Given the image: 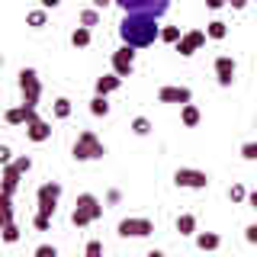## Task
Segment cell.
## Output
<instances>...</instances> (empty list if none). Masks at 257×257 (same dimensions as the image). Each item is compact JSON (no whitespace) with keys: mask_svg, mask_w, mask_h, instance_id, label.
<instances>
[{"mask_svg":"<svg viewBox=\"0 0 257 257\" xmlns=\"http://www.w3.org/2000/svg\"><path fill=\"white\" fill-rule=\"evenodd\" d=\"M119 39L122 45H132V48H148L161 39V26H158V16H148V13H125L119 20Z\"/></svg>","mask_w":257,"mask_h":257,"instance_id":"obj_1","label":"cell"},{"mask_svg":"<svg viewBox=\"0 0 257 257\" xmlns=\"http://www.w3.org/2000/svg\"><path fill=\"white\" fill-rule=\"evenodd\" d=\"M58 199H61V183H42L36 193V219H32V225H36V231H48L52 228V215L55 209H58Z\"/></svg>","mask_w":257,"mask_h":257,"instance_id":"obj_2","label":"cell"},{"mask_svg":"<svg viewBox=\"0 0 257 257\" xmlns=\"http://www.w3.org/2000/svg\"><path fill=\"white\" fill-rule=\"evenodd\" d=\"M100 215H103L100 199H96L93 193H80L77 203H74V212H71V222H74L77 228H87V225H93Z\"/></svg>","mask_w":257,"mask_h":257,"instance_id":"obj_3","label":"cell"},{"mask_svg":"<svg viewBox=\"0 0 257 257\" xmlns=\"http://www.w3.org/2000/svg\"><path fill=\"white\" fill-rule=\"evenodd\" d=\"M103 155H106V145L96 139V132H90V128L80 132L77 142H74V148H71V158H74V161H100Z\"/></svg>","mask_w":257,"mask_h":257,"instance_id":"obj_4","label":"cell"},{"mask_svg":"<svg viewBox=\"0 0 257 257\" xmlns=\"http://www.w3.org/2000/svg\"><path fill=\"white\" fill-rule=\"evenodd\" d=\"M20 93H23V106H39V96H42V80L32 68H23L20 71Z\"/></svg>","mask_w":257,"mask_h":257,"instance_id":"obj_5","label":"cell"},{"mask_svg":"<svg viewBox=\"0 0 257 257\" xmlns=\"http://www.w3.org/2000/svg\"><path fill=\"white\" fill-rule=\"evenodd\" d=\"M122 13H148V16H164L171 10V0H116Z\"/></svg>","mask_w":257,"mask_h":257,"instance_id":"obj_6","label":"cell"},{"mask_svg":"<svg viewBox=\"0 0 257 257\" xmlns=\"http://www.w3.org/2000/svg\"><path fill=\"white\" fill-rule=\"evenodd\" d=\"M116 231H119L122 238H148L151 231H155V222L145 219V215H128V219L119 222Z\"/></svg>","mask_w":257,"mask_h":257,"instance_id":"obj_7","label":"cell"},{"mask_svg":"<svg viewBox=\"0 0 257 257\" xmlns=\"http://www.w3.org/2000/svg\"><path fill=\"white\" fill-rule=\"evenodd\" d=\"M174 183L180 190H206L209 187V174L196 171V167H180V171L174 174Z\"/></svg>","mask_w":257,"mask_h":257,"instance_id":"obj_8","label":"cell"},{"mask_svg":"<svg viewBox=\"0 0 257 257\" xmlns=\"http://www.w3.org/2000/svg\"><path fill=\"white\" fill-rule=\"evenodd\" d=\"M132 71H135V48L132 45H119L116 52H112V74H119V77H132Z\"/></svg>","mask_w":257,"mask_h":257,"instance_id":"obj_9","label":"cell"},{"mask_svg":"<svg viewBox=\"0 0 257 257\" xmlns=\"http://www.w3.org/2000/svg\"><path fill=\"white\" fill-rule=\"evenodd\" d=\"M206 39H209V36H206L203 29H190V32H183V39L177 42V52H180L183 58H190V55H196L199 48L206 45Z\"/></svg>","mask_w":257,"mask_h":257,"instance_id":"obj_10","label":"cell"},{"mask_svg":"<svg viewBox=\"0 0 257 257\" xmlns=\"http://www.w3.org/2000/svg\"><path fill=\"white\" fill-rule=\"evenodd\" d=\"M235 58L231 55H219L215 58V80H219V87H231L235 84Z\"/></svg>","mask_w":257,"mask_h":257,"instance_id":"obj_11","label":"cell"},{"mask_svg":"<svg viewBox=\"0 0 257 257\" xmlns=\"http://www.w3.org/2000/svg\"><path fill=\"white\" fill-rule=\"evenodd\" d=\"M190 100H193V90H190V87L167 84V87H161V90H158V103H180V106H187Z\"/></svg>","mask_w":257,"mask_h":257,"instance_id":"obj_12","label":"cell"},{"mask_svg":"<svg viewBox=\"0 0 257 257\" xmlns=\"http://www.w3.org/2000/svg\"><path fill=\"white\" fill-rule=\"evenodd\" d=\"M4 119L10 125H29V122H36V119H39V112L32 109V106H13V109L4 112Z\"/></svg>","mask_w":257,"mask_h":257,"instance_id":"obj_13","label":"cell"},{"mask_svg":"<svg viewBox=\"0 0 257 257\" xmlns=\"http://www.w3.org/2000/svg\"><path fill=\"white\" fill-rule=\"evenodd\" d=\"M26 139H29V142H45V139H52V125H48L45 119H36V122L26 125Z\"/></svg>","mask_w":257,"mask_h":257,"instance_id":"obj_14","label":"cell"},{"mask_svg":"<svg viewBox=\"0 0 257 257\" xmlns=\"http://www.w3.org/2000/svg\"><path fill=\"white\" fill-rule=\"evenodd\" d=\"M20 167H16L13 164V161H10V164H4V193H7V196H13V193H16V187H20Z\"/></svg>","mask_w":257,"mask_h":257,"instance_id":"obj_15","label":"cell"},{"mask_svg":"<svg viewBox=\"0 0 257 257\" xmlns=\"http://www.w3.org/2000/svg\"><path fill=\"white\" fill-rule=\"evenodd\" d=\"M119 87H122V77H119V74H103V77H96V93H100V96L116 93Z\"/></svg>","mask_w":257,"mask_h":257,"instance_id":"obj_16","label":"cell"},{"mask_svg":"<svg viewBox=\"0 0 257 257\" xmlns=\"http://www.w3.org/2000/svg\"><path fill=\"white\" fill-rule=\"evenodd\" d=\"M219 244H222V238L215 235V231H196V247L199 251H215Z\"/></svg>","mask_w":257,"mask_h":257,"instance_id":"obj_17","label":"cell"},{"mask_svg":"<svg viewBox=\"0 0 257 257\" xmlns=\"http://www.w3.org/2000/svg\"><path fill=\"white\" fill-rule=\"evenodd\" d=\"M177 231H180V235H196V215L193 212L177 215Z\"/></svg>","mask_w":257,"mask_h":257,"instance_id":"obj_18","label":"cell"},{"mask_svg":"<svg viewBox=\"0 0 257 257\" xmlns=\"http://www.w3.org/2000/svg\"><path fill=\"white\" fill-rule=\"evenodd\" d=\"M180 119H183V125H199V119H203V116H199V109L196 106H193V103H187V106H180Z\"/></svg>","mask_w":257,"mask_h":257,"instance_id":"obj_19","label":"cell"},{"mask_svg":"<svg viewBox=\"0 0 257 257\" xmlns=\"http://www.w3.org/2000/svg\"><path fill=\"white\" fill-rule=\"evenodd\" d=\"M71 45H74V48H87V45H90V29L77 26L74 32H71Z\"/></svg>","mask_w":257,"mask_h":257,"instance_id":"obj_20","label":"cell"},{"mask_svg":"<svg viewBox=\"0 0 257 257\" xmlns=\"http://www.w3.org/2000/svg\"><path fill=\"white\" fill-rule=\"evenodd\" d=\"M26 23H29L32 29H42L45 23H48V13H45V7H39V10H29V13H26Z\"/></svg>","mask_w":257,"mask_h":257,"instance_id":"obj_21","label":"cell"},{"mask_svg":"<svg viewBox=\"0 0 257 257\" xmlns=\"http://www.w3.org/2000/svg\"><path fill=\"white\" fill-rule=\"evenodd\" d=\"M206 36L219 42V39H225V36H228V26H225L222 20H212V23H209V26H206Z\"/></svg>","mask_w":257,"mask_h":257,"instance_id":"obj_22","label":"cell"},{"mask_svg":"<svg viewBox=\"0 0 257 257\" xmlns=\"http://www.w3.org/2000/svg\"><path fill=\"white\" fill-rule=\"evenodd\" d=\"M90 112H93V116H109V103H106V96L96 93L93 100H90Z\"/></svg>","mask_w":257,"mask_h":257,"instance_id":"obj_23","label":"cell"},{"mask_svg":"<svg viewBox=\"0 0 257 257\" xmlns=\"http://www.w3.org/2000/svg\"><path fill=\"white\" fill-rule=\"evenodd\" d=\"M228 199H231V203H247L244 183H231V187H228Z\"/></svg>","mask_w":257,"mask_h":257,"instance_id":"obj_24","label":"cell"},{"mask_svg":"<svg viewBox=\"0 0 257 257\" xmlns=\"http://www.w3.org/2000/svg\"><path fill=\"white\" fill-rule=\"evenodd\" d=\"M180 39H183V32L177 29V26H164V29H161V42H171V45H177Z\"/></svg>","mask_w":257,"mask_h":257,"instance_id":"obj_25","label":"cell"},{"mask_svg":"<svg viewBox=\"0 0 257 257\" xmlns=\"http://www.w3.org/2000/svg\"><path fill=\"white\" fill-rule=\"evenodd\" d=\"M71 116V100L68 96H58L55 100V119H68Z\"/></svg>","mask_w":257,"mask_h":257,"instance_id":"obj_26","label":"cell"},{"mask_svg":"<svg viewBox=\"0 0 257 257\" xmlns=\"http://www.w3.org/2000/svg\"><path fill=\"white\" fill-rule=\"evenodd\" d=\"M96 23H100V10H93V7H90V10H84V13H80V26H87V29H90V26H96Z\"/></svg>","mask_w":257,"mask_h":257,"instance_id":"obj_27","label":"cell"},{"mask_svg":"<svg viewBox=\"0 0 257 257\" xmlns=\"http://www.w3.org/2000/svg\"><path fill=\"white\" fill-rule=\"evenodd\" d=\"M132 132H135V135H148V132H151V122H148L145 116H135V119H132Z\"/></svg>","mask_w":257,"mask_h":257,"instance_id":"obj_28","label":"cell"},{"mask_svg":"<svg viewBox=\"0 0 257 257\" xmlns=\"http://www.w3.org/2000/svg\"><path fill=\"white\" fill-rule=\"evenodd\" d=\"M4 241H7V244L20 241V228H16V222H4Z\"/></svg>","mask_w":257,"mask_h":257,"instance_id":"obj_29","label":"cell"},{"mask_svg":"<svg viewBox=\"0 0 257 257\" xmlns=\"http://www.w3.org/2000/svg\"><path fill=\"white\" fill-rule=\"evenodd\" d=\"M241 158H244V161H257V142H244V145H241Z\"/></svg>","mask_w":257,"mask_h":257,"instance_id":"obj_30","label":"cell"},{"mask_svg":"<svg viewBox=\"0 0 257 257\" xmlns=\"http://www.w3.org/2000/svg\"><path fill=\"white\" fill-rule=\"evenodd\" d=\"M84 257H103V244H100V241H87V251H84Z\"/></svg>","mask_w":257,"mask_h":257,"instance_id":"obj_31","label":"cell"},{"mask_svg":"<svg viewBox=\"0 0 257 257\" xmlns=\"http://www.w3.org/2000/svg\"><path fill=\"white\" fill-rule=\"evenodd\" d=\"M36 257H58V247H52V244H39V247H36Z\"/></svg>","mask_w":257,"mask_h":257,"instance_id":"obj_32","label":"cell"},{"mask_svg":"<svg viewBox=\"0 0 257 257\" xmlns=\"http://www.w3.org/2000/svg\"><path fill=\"white\" fill-rule=\"evenodd\" d=\"M0 161H4V164H10V161H13V151H10V145H0Z\"/></svg>","mask_w":257,"mask_h":257,"instance_id":"obj_33","label":"cell"},{"mask_svg":"<svg viewBox=\"0 0 257 257\" xmlns=\"http://www.w3.org/2000/svg\"><path fill=\"white\" fill-rule=\"evenodd\" d=\"M244 241H251V244H257V225H247V228H244Z\"/></svg>","mask_w":257,"mask_h":257,"instance_id":"obj_34","label":"cell"},{"mask_svg":"<svg viewBox=\"0 0 257 257\" xmlns=\"http://www.w3.org/2000/svg\"><path fill=\"white\" fill-rule=\"evenodd\" d=\"M90 4H93V10H106V7L116 4V0H90Z\"/></svg>","mask_w":257,"mask_h":257,"instance_id":"obj_35","label":"cell"},{"mask_svg":"<svg viewBox=\"0 0 257 257\" xmlns=\"http://www.w3.org/2000/svg\"><path fill=\"white\" fill-rule=\"evenodd\" d=\"M225 4H228V0H206V7H209V10H222Z\"/></svg>","mask_w":257,"mask_h":257,"instance_id":"obj_36","label":"cell"},{"mask_svg":"<svg viewBox=\"0 0 257 257\" xmlns=\"http://www.w3.org/2000/svg\"><path fill=\"white\" fill-rule=\"evenodd\" d=\"M39 4H42V7H45V10H55V7H58V4H61V0H39Z\"/></svg>","mask_w":257,"mask_h":257,"instance_id":"obj_37","label":"cell"},{"mask_svg":"<svg viewBox=\"0 0 257 257\" xmlns=\"http://www.w3.org/2000/svg\"><path fill=\"white\" fill-rule=\"evenodd\" d=\"M247 206H254V209H257V190L247 193Z\"/></svg>","mask_w":257,"mask_h":257,"instance_id":"obj_38","label":"cell"},{"mask_svg":"<svg viewBox=\"0 0 257 257\" xmlns=\"http://www.w3.org/2000/svg\"><path fill=\"white\" fill-rule=\"evenodd\" d=\"M228 4L235 7V10H244V7H247V0H228Z\"/></svg>","mask_w":257,"mask_h":257,"instance_id":"obj_39","label":"cell"},{"mask_svg":"<svg viewBox=\"0 0 257 257\" xmlns=\"http://www.w3.org/2000/svg\"><path fill=\"white\" fill-rule=\"evenodd\" d=\"M145 257H164V251H148Z\"/></svg>","mask_w":257,"mask_h":257,"instance_id":"obj_40","label":"cell"}]
</instances>
